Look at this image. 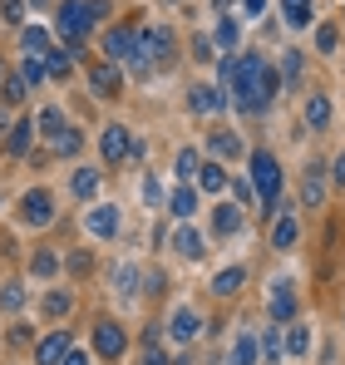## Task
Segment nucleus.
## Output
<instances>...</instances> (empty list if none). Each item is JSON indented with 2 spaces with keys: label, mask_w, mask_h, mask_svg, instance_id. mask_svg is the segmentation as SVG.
I'll list each match as a JSON object with an SVG mask.
<instances>
[{
  "label": "nucleus",
  "mask_w": 345,
  "mask_h": 365,
  "mask_svg": "<svg viewBox=\"0 0 345 365\" xmlns=\"http://www.w3.org/2000/svg\"><path fill=\"white\" fill-rule=\"evenodd\" d=\"M277 74H272V64L262 60V55H237V69H232V79H227V99L242 109V114H262L272 99H277Z\"/></svg>",
  "instance_id": "obj_1"
},
{
  "label": "nucleus",
  "mask_w": 345,
  "mask_h": 365,
  "mask_svg": "<svg viewBox=\"0 0 345 365\" xmlns=\"http://www.w3.org/2000/svg\"><path fill=\"white\" fill-rule=\"evenodd\" d=\"M104 0H64L59 5V15H55V30L64 35V40H84L99 20H104Z\"/></svg>",
  "instance_id": "obj_2"
},
{
  "label": "nucleus",
  "mask_w": 345,
  "mask_h": 365,
  "mask_svg": "<svg viewBox=\"0 0 345 365\" xmlns=\"http://www.w3.org/2000/svg\"><path fill=\"white\" fill-rule=\"evenodd\" d=\"M128 60H133V74H148V69L168 64L172 60V30H143Z\"/></svg>",
  "instance_id": "obj_3"
},
{
  "label": "nucleus",
  "mask_w": 345,
  "mask_h": 365,
  "mask_svg": "<svg viewBox=\"0 0 345 365\" xmlns=\"http://www.w3.org/2000/svg\"><path fill=\"white\" fill-rule=\"evenodd\" d=\"M252 187L262 192V217H272L277 197H282V168L272 153H252Z\"/></svg>",
  "instance_id": "obj_4"
},
{
  "label": "nucleus",
  "mask_w": 345,
  "mask_h": 365,
  "mask_svg": "<svg viewBox=\"0 0 345 365\" xmlns=\"http://www.w3.org/2000/svg\"><path fill=\"white\" fill-rule=\"evenodd\" d=\"M20 212H25V222H30V227H45V222L55 217V202H50V192H45V187H35V192H25Z\"/></svg>",
  "instance_id": "obj_5"
},
{
  "label": "nucleus",
  "mask_w": 345,
  "mask_h": 365,
  "mask_svg": "<svg viewBox=\"0 0 345 365\" xmlns=\"http://www.w3.org/2000/svg\"><path fill=\"white\" fill-rule=\"evenodd\" d=\"M128 143H133V138H128V128H123V123H109V128H104V138H99L104 163H123V158H128Z\"/></svg>",
  "instance_id": "obj_6"
},
{
  "label": "nucleus",
  "mask_w": 345,
  "mask_h": 365,
  "mask_svg": "<svg viewBox=\"0 0 345 365\" xmlns=\"http://www.w3.org/2000/svg\"><path fill=\"white\" fill-rule=\"evenodd\" d=\"M94 351H99L104 361L123 356V326H114V321H99V326H94Z\"/></svg>",
  "instance_id": "obj_7"
},
{
  "label": "nucleus",
  "mask_w": 345,
  "mask_h": 365,
  "mask_svg": "<svg viewBox=\"0 0 345 365\" xmlns=\"http://www.w3.org/2000/svg\"><path fill=\"white\" fill-rule=\"evenodd\" d=\"M133 45H138V30H128V25H118V30L104 35V55H109V60H128Z\"/></svg>",
  "instance_id": "obj_8"
},
{
  "label": "nucleus",
  "mask_w": 345,
  "mask_h": 365,
  "mask_svg": "<svg viewBox=\"0 0 345 365\" xmlns=\"http://www.w3.org/2000/svg\"><path fill=\"white\" fill-rule=\"evenodd\" d=\"M197 331H202V321H197V311H187V306H177V311L168 316V336H172V341H192Z\"/></svg>",
  "instance_id": "obj_9"
},
{
  "label": "nucleus",
  "mask_w": 345,
  "mask_h": 365,
  "mask_svg": "<svg viewBox=\"0 0 345 365\" xmlns=\"http://www.w3.org/2000/svg\"><path fill=\"white\" fill-rule=\"evenodd\" d=\"M187 104H192L197 114H212V109H227V89H212V84H197V89L187 94Z\"/></svg>",
  "instance_id": "obj_10"
},
{
  "label": "nucleus",
  "mask_w": 345,
  "mask_h": 365,
  "mask_svg": "<svg viewBox=\"0 0 345 365\" xmlns=\"http://www.w3.org/2000/svg\"><path fill=\"white\" fill-rule=\"evenodd\" d=\"M64 356H69V331L45 336V341H40V351H35V361H40V365H59Z\"/></svg>",
  "instance_id": "obj_11"
},
{
  "label": "nucleus",
  "mask_w": 345,
  "mask_h": 365,
  "mask_svg": "<svg viewBox=\"0 0 345 365\" xmlns=\"http://www.w3.org/2000/svg\"><path fill=\"white\" fill-rule=\"evenodd\" d=\"M291 316H296V287L277 282L272 287V321H291Z\"/></svg>",
  "instance_id": "obj_12"
},
{
  "label": "nucleus",
  "mask_w": 345,
  "mask_h": 365,
  "mask_svg": "<svg viewBox=\"0 0 345 365\" xmlns=\"http://www.w3.org/2000/svg\"><path fill=\"white\" fill-rule=\"evenodd\" d=\"M20 50H25L30 60H45V55H50V35H45L40 25H25V30H20Z\"/></svg>",
  "instance_id": "obj_13"
},
{
  "label": "nucleus",
  "mask_w": 345,
  "mask_h": 365,
  "mask_svg": "<svg viewBox=\"0 0 345 365\" xmlns=\"http://www.w3.org/2000/svg\"><path fill=\"white\" fill-rule=\"evenodd\" d=\"M89 84H94V94H118V89H123L114 64H94V69H89Z\"/></svg>",
  "instance_id": "obj_14"
},
{
  "label": "nucleus",
  "mask_w": 345,
  "mask_h": 365,
  "mask_svg": "<svg viewBox=\"0 0 345 365\" xmlns=\"http://www.w3.org/2000/svg\"><path fill=\"white\" fill-rule=\"evenodd\" d=\"M89 232H94V237H114L118 232V207H109V202L94 207V212H89Z\"/></svg>",
  "instance_id": "obj_15"
},
{
  "label": "nucleus",
  "mask_w": 345,
  "mask_h": 365,
  "mask_svg": "<svg viewBox=\"0 0 345 365\" xmlns=\"http://www.w3.org/2000/svg\"><path fill=\"white\" fill-rule=\"evenodd\" d=\"M172 252H182L187 262H197V257H202V237H197V232H192V227L182 222V227L172 232Z\"/></svg>",
  "instance_id": "obj_16"
},
{
  "label": "nucleus",
  "mask_w": 345,
  "mask_h": 365,
  "mask_svg": "<svg viewBox=\"0 0 345 365\" xmlns=\"http://www.w3.org/2000/svg\"><path fill=\"white\" fill-rule=\"evenodd\" d=\"M168 212L177 217V222H187V217L197 212V192H192V187H177V192L168 197Z\"/></svg>",
  "instance_id": "obj_17"
},
{
  "label": "nucleus",
  "mask_w": 345,
  "mask_h": 365,
  "mask_svg": "<svg viewBox=\"0 0 345 365\" xmlns=\"http://www.w3.org/2000/svg\"><path fill=\"white\" fill-rule=\"evenodd\" d=\"M301 202H306V207H321V202H326V178H321V168H306V187H301Z\"/></svg>",
  "instance_id": "obj_18"
},
{
  "label": "nucleus",
  "mask_w": 345,
  "mask_h": 365,
  "mask_svg": "<svg viewBox=\"0 0 345 365\" xmlns=\"http://www.w3.org/2000/svg\"><path fill=\"white\" fill-rule=\"evenodd\" d=\"M331 123V99L326 94H311L306 99V128H326Z\"/></svg>",
  "instance_id": "obj_19"
},
{
  "label": "nucleus",
  "mask_w": 345,
  "mask_h": 365,
  "mask_svg": "<svg viewBox=\"0 0 345 365\" xmlns=\"http://www.w3.org/2000/svg\"><path fill=\"white\" fill-rule=\"evenodd\" d=\"M197 187H202V192H222V187H227V168H217V163H197Z\"/></svg>",
  "instance_id": "obj_20"
},
{
  "label": "nucleus",
  "mask_w": 345,
  "mask_h": 365,
  "mask_svg": "<svg viewBox=\"0 0 345 365\" xmlns=\"http://www.w3.org/2000/svg\"><path fill=\"white\" fill-rule=\"evenodd\" d=\"M242 282H247V272H242V267H227V272H217V277H212V292H217V297H237V292H242Z\"/></svg>",
  "instance_id": "obj_21"
},
{
  "label": "nucleus",
  "mask_w": 345,
  "mask_h": 365,
  "mask_svg": "<svg viewBox=\"0 0 345 365\" xmlns=\"http://www.w3.org/2000/svg\"><path fill=\"white\" fill-rule=\"evenodd\" d=\"M35 123H40V133H45V138H55V143L69 133V123H64V114H59V109H40V119H35Z\"/></svg>",
  "instance_id": "obj_22"
},
{
  "label": "nucleus",
  "mask_w": 345,
  "mask_h": 365,
  "mask_svg": "<svg viewBox=\"0 0 345 365\" xmlns=\"http://www.w3.org/2000/svg\"><path fill=\"white\" fill-rule=\"evenodd\" d=\"M237 227H242V212H237V207H227V202H222V207H217V212H212V232H217V237H232V232H237Z\"/></svg>",
  "instance_id": "obj_23"
},
{
  "label": "nucleus",
  "mask_w": 345,
  "mask_h": 365,
  "mask_svg": "<svg viewBox=\"0 0 345 365\" xmlns=\"http://www.w3.org/2000/svg\"><path fill=\"white\" fill-rule=\"evenodd\" d=\"M5 143H10V153H25V148L35 143V123H30V119L10 123V138H5Z\"/></svg>",
  "instance_id": "obj_24"
},
{
  "label": "nucleus",
  "mask_w": 345,
  "mask_h": 365,
  "mask_svg": "<svg viewBox=\"0 0 345 365\" xmlns=\"http://www.w3.org/2000/svg\"><path fill=\"white\" fill-rule=\"evenodd\" d=\"M282 89H301V50L282 55Z\"/></svg>",
  "instance_id": "obj_25"
},
{
  "label": "nucleus",
  "mask_w": 345,
  "mask_h": 365,
  "mask_svg": "<svg viewBox=\"0 0 345 365\" xmlns=\"http://www.w3.org/2000/svg\"><path fill=\"white\" fill-rule=\"evenodd\" d=\"M296 237H301V222H296V217H282V222H277V232H272V242L282 247V252H291V247H296Z\"/></svg>",
  "instance_id": "obj_26"
},
{
  "label": "nucleus",
  "mask_w": 345,
  "mask_h": 365,
  "mask_svg": "<svg viewBox=\"0 0 345 365\" xmlns=\"http://www.w3.org/2000/svg\"><path fill=\"white\" fill-rule=\"evenodd\" d=\"M277 361H282V331L267 326L262 331V365H277Z\"/></svg>",
  "instance_id": "obj_27"
},
{
  "label": "nucleus",
  "mask_w": 345,
  "mask_h": 365,
  "mask_svg": "<svg viewBox=\"0 0 345 365\" xmlns=\"http://www.w3.org/2000/svg\"><path fill=\"white\" fill-rule=\"evenodd\" d=\"M212 153H222V158H242V138H237V133H212Z\"/></svg>",
  "instance_id": "obj_28"
},
{
  "label": "nucleus",
  "mask_w": 345,
  "mask_h": 365,
  "mask_svg": "<svg viewBox=\"0 0 345 365\" xmlns=\"http://www.w3.org/2000/svg\"><path fill=\"white\" fill-rule=\"evenodd\" d=\"M94 187H99V168H79L74 173V197H94Z\"/></svg>",
  "instance_id": "obj_29"
},
{
  "label": "nucleus",
  "mask_w": 345,
  "mask_h": 365,
  "mask_svg": "<svg viewBox=\"0 0 345 365\" xmlns=\"http://www.w3.org/2000/svg\"><path fill=\"white\" fill-rule=\"evenodd\" d=\"M287 25H311V0H282Z\"/></svg>",
  "instance_id": "obj_30"
},
{
  "label": "nucleus",
  "mask_w": 345,
  "mask_h": 365,
  "mask_svg": "<svg viewBox=\"0 0 345 365\" xmlns=\"http://www.w3.org/2000/svg\"><path fill=\"white\" fill-rule=\"evenodd\" d=\"M217 45H222V50H237V20H232V15H217Z\"/></svg>",
  "instance_id": "obj_31"
},
{
  "label": "nucleus",
  "mask_w": 345,
  "mask_h": 365,
  "mask_svg": "<svg viewBox=\"0 0 345 365\" xmlns=\"http://www.w3.org/2000/svg\"><path fill=\"white\" fill-rule=\"evenodd\" d=\"M20 84L30 89V84H45V60H30L25 55V64H20Z\"/></svg>",
  "instance_id": "obj_32"
},
{
  "label": "nucleus",
  "mask_w": 345,
  "mask_h": 365,
  "mask_svg": "<svg viewBox=\"0 0 345 365\" xmlns=\"http://www.w3.org/2000/svg\"><path fill=\"white\" fill-rule=\"evenodd\" d=\"M232 365H257V341H252V336H242V341H237V351H232Z\"/></svg>",
  "instance_id": "obj_33"
},
{
  "label": "nucleus",
  "mask_w": 345,
  "mask_h": 365,
  "mask_svg": "<svg viewBox=\"0 0 345 365\" xmlns=\"http://www.w3.org/2000/svg\"><path fill=\"white\" fill-rule=\"evenodd\" d=\"M306 346H311V326H291L287 351H291V356H306Z\"/></svg>",
  "instance_id": "obj_34"
},
{
  "label": "nucleus",
  "mask_w": 345,
  "mask_h": 365,
  "mask_svg": "<svg viewBox=\"0 0 345 365\" xmlns=\"http://www.w3.org/2000/svg\"><path fill=\"white\" fill-rule=\"evenodd\" d=\"M0 306H5V311H20V306H25V292H20V287L10 282V287L0 292Z\"/></svg>",
  "instance_id": "obj_35"
},
{
  "label": "nucleus",
  "mask_w": 345,
  "mask_h": 365,
  "mask_svg": "<svg viewBox=\"0 0 345 365\" xmlns=\"http://www.w3.org/2000/svg\"><path fill=\"white\" fill-rule=\"evenodd\" d=\"M192 173H197V153L182 148V153H177V178H192Z\"/></svg>",
  "instance_id": "obj_36"
},
{
  "label": "nucleus",
  "mask_w": 345,
  "mask_h": 365,
  "mask_svg": "<svg viewBox=\"0 0 345 365\" xmlns=\"http://www.w3.org/2000/svg\"><path fill=\"white\" fill-rule=\"evenodd\" d=\"M55 267H59V257H55V252H35V277H50Z\"/></svg>",
  "instance_id": "obj_37"
},
{
  "label": "nucleus",
  "mask_w": 345,
  "mask_h": 365,
  "mask_svg": "<svg viewBox=\"0 0 345 365\" xmlns=\"http://www.w3.org/2000/svg\"><path fill=\"white\" fill-rule=\"evenodd\" d=\"M45 74L64 79V74H69V55H50V60H45Z\"/></svg>",
  "instance_id": "obj_38"
},
{
  "label": "nucleus",
  "mask_w": 345,
  "mask_h": 365,
  "mask_svg": "<svg viewBox=\"0 0 345 365\" xmlns=\"http://www.w3.org/2000/svg\"><path fill=\"white\" fill-rule=\"evenodd\" d=\"M45 311H50V316L69 311V297H64V292H50V297H45Z\"/></svg>",
  "instance_id": "obj_39"
},
{
  "label": "nucleus",
  "mask_w": 345,
  "mask_h": 365,
  "mask_svg": "<svg viewBox=\"0 0 345 365\" xmlns=\"http://www.w3.org/2000/svg\"><path fill=\"white\" fill-rule=\"evenodd\" d=\"M316 45H321V50H336V25H321V30H316Z\"/></svg>",
  "instance_id": "obj_40"
},
{
  "label": "nucleus",
  "mask_w": 345,
  "mask_h": 365,
  "mask_svg": "<svg viewBox=\"0 0 345 365\" xmlns=\"http://www.w3.org/2000/svg\"><path fill=\"white\" fill-rule=\"evenodd\" d=\"M133 282H138V272L133 267H118V292H133Z\"/></svg>",
  "instance_id": "obj_41"
},
{
  "label": "nucleus",
  "mask_w": 345,
  "mask_h": 365,
  "mask_svg": "<svg viewBox=\"0 0 345 365\" xmlns=\"http://www.w3.org/2000/svg\"><path fill=\"white\" fill-rule=\"evenodd\" d=\"M55 148H59V153H79V133H74V128H69V133H64V138H59Z\"/></svg>",
  "instance_id": "obj_42"
},
{
  "label": "nucleus",
  "mask_w": 345,
  "mask_h": 365,
  "mask_svg": "<svg viewBox=\"0 0 345 365\" xmlns=\"http://www.w3.org/2000/svg\"><path fill=\"white\" fill-rule=\"evenodd\" d=\"M5 99H10V104H20V99H25V84H20V79H10V84H5Z\"/></svg>",
  "instance_id": "obj_43"
},
{
  "label": "nucleus",
  "mask_w": 345,
  "mask_h": 365,
  "mask_svg": "<svg viewBox=\"0 0 345 365\" xmlns=\"http://www.w3.org/2000/svg\"><path fill=\"white\" fill-rule=\"evenodd\" d=\"M143 197H148V202H158V197H163V187H158L153 178H143Z\"/></svg>",
  "instance_id": "obj_44"
},
{
  "label": "nucleus",
  "mask_w": 345,
  "mask_h": 365,
  "mask_svg": "<svg viewBox=\"0 0 345 365\" xmlns=\"http://www.w3.org/2000/svg\"><path fill=\"white\" fill-rule=\"evenodd\" d=\"M143 365H168V361H163V351H153V346H148V351H143Z\"/></svg>",
  "instance_id": "obj_45"
},
{
  "label": "nucleus",
  "mask_w": 345,
  "mask_h": 365,
  "mask_svg": "<svg viewBox=\"0 0 345 365\" xmlns=\"http://www.w3.org/2000/svg\"><path fill=\"white\" fill-rule=\"evenodd\" d=\"M25 10H20V0H5V20H20Z\"/></svg>",
  "instance_id": "obj_46"
},
{
  "label": "nucleus",
  "mask_w": 345,
  "mask_h": 365,
  "mask_svg": "<svg viewBox=\"0 0 345 365\" xmlns=\"http://www.w3.org/2000/svg\"><path fill=\"white\" fill-rule=\"evenodd\" d=\"M242 5H247V15H262L267 10V0H242Z\"/></svg>",
  "instance_id": "obj_47"
},
{
  "label": "nucleus",
  "mask_w": 345,
  "mask_h": 365,
  "mask_svg": "<svg viewBox=\"0 0 345 365\" xmlns=\"http://www.w3.org/2000/svg\"><path fill=\"white\" fill-rule=\"evenodd\" d=\"M64 365H89V356H79V351H69V356H64Z\"/></svg>",
  "instance_id": "obj_48"
},
{
  "label": "nucleus",
  "mask_w": 345,
  "mask_h": 365,
  "mask_svg": "<svg viewBox=\"0 0 345 365\" xmlns=\"http://www.w3.org/2000/svg\"><path fill=\"white\" fill-rule=\"evenodd\" d=\"M227 5H232V0H212V10H217V15H222V10H227Z\"/></svg>",
  "instance_id": "obj_49"
},
{
  "label": "nucleus",
  "mask_w": 345,
  "mask_h": 365,
  "mask_svg": "<svg viewBox=\"0 0 345 365\" xmlns=\"http://www.w3.org/2000/svg\"><path fill=\"white\" fill-rule=\"evenodd\" d=\"M30 5H40V10H45V5H50V0H30Z\"/></svg>",
  "instance_id": "obj_50"
}]
</instances>
